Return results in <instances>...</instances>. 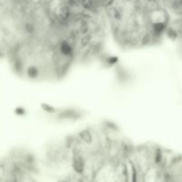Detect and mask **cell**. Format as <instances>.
I'll return each mask as SVG.
<instances>
[{
	"instance_id": "1",
	"label": "cell",
	"mask_w": 182,
	"mask_h": 182,
	"mask_svg": "<svg viewBox=\"0 0 182 182\" xmlns=\"http://www.w3.org/2000/svg\"><path fill=\"white\" fill-rule=\"evenodd\" d=\"M6 61L20 77L30 80L61 78L76 61L60 28L33 33L19 45Z\"/></svg>"
}]
</instances>
